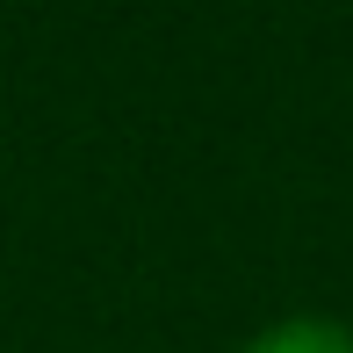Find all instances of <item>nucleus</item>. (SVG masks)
I'll return each mask as SVG.
<instances>
[{"label": "nucleus", "mask_w": 353, "mask_h": 353, "mask_svg": "<svg viewBox=\"0 0 353 353\" xmlns=\"http://www.w3.org/2000/svg\"><path fill=\"white\" fill-rule=\"evenodd\" d=\"M245 353H353V332L332 317H288V325H267Z\"/></svg>", "instance_id": "1"}]
</instances>
